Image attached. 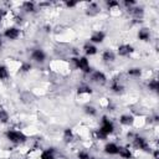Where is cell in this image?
<instances>
[{
	"mask_svg": "<svg viewBox=\"0 0 159 159\" xmlns=\"http://www.w3.org/2000/svg\"><path fill=\"white\" fill-rule=\"evenodd\" d=\"M116 132V123L107 116H103L99 119V127L96 129L94 135L98 140H106L109 135H112Z\"/></svg>",
	"mask_w": 159,
	"mask_h": 159,
	"instance_id": "1",
	"label": "cell"
},
{
	"mask_svg": "<svg viewBox=\"0 0 159 159\" xmlns=\"http://www.w3.org/2000/svg\"><path fill=\"white\" fill-rule=\"evenodd\" d=\"M70 66H71L72 68H75V70H78L81 73H83V75H86V76H88V75L93 71L88 57H86V56H83V55L72 56V57L70 58Z\"/></svg>",
	"mask_w": 159,
	"mask_h": 159,
	"instance_id": "2",
	"label": "cell"
},
{
	"mask_svg": "<svg viewBox=\"0 0 159 159\" xmlns=\"http://www.w3.org/2000/svg\"><path fill=\"white\" fill-rule=\"evenodd\" d=\"M5 138L14 145H22L27 142V135L20 129H6Z\"/></svg>",
	"mask_w": 159,
	"mask_h": 159,
	"instance_id": "3",
	"label": "cell"
},
{
	"mask_svg": "<svg viewBox=\"0 0 159 159\" xmlns=\"http://www.w3.org/2000/svg\"><path fill=\"white\" fill-rule=\"evenodd\" d=\"M132 147L135 150L145 152V153H149V154L153 149H155V148L150 147V142L148 140V138H145L143 135H139V134H134L132 137Z\"/></svg>",
	"mask_w": 159,
	"mask_h": 159,
	"instance_id": "4",
	"label": "cell"
},
{
	"mask_svg": "<svg viewBox=\"0 0 159 159\" xmlns=\"http://www.w3.org/2000/svg\"><path fill=\"white\" fill-rule=\"evenodd\" d=\"M29 58L31 62L34 63H39V65H42L46 62L47 60V53L43 48L41 47H36V48H32L29 53Z\"/></svg>",
	"mask_w": 159,
	"mask_h": 159,
	"instance_id": "5",
	"label": "cell"
},
{
	"mask_svg": "<svg viewBox=\"0 0 159 159\" xmlns=\"http://www.w3.org/2000/svg\"><path fill=\"white\" fill-rule=\"evenodd\" d=\"M20 36H21V29L17 25L7 26L2 31V39L7 41H16L17 39H20Z\"/></svg>",
	"mask_w": 159,
	"mask_h": 159,
	"instance_id": "6",
	"label": "cell"
},
{
	"mask_svg": "<svg viewBox=\"0 0 159 159\" xmlns=\"http://www.w3.org/2000/svg\"><path fill=\"white\" fill-rule=\"evenodd\" d=\"M88 78H89L91 83L97 84V86H104L108 83V78H107L106 73L103 71H99V70H93L88 75Z\"/></svg>",
	"mask_w": 159,
	"mask_h": 159,
	"instance_id": "7",
	"label": "cell"
},
{
	"mask_svg": "<svg viewBox=\"0 0 159 159\" xmlns=\"http://www.w3.org/2000/svg\"><path fill=\"white\" fill-rule=\"evenodd\" d=\"M134 52H135V48H134V46L130 45V43H120V45H118L117 51H116L117 56L124 57V58L130 57Z\"/></svg>",
	"mask_w": 159,
	"mask_h": 159,
	"instance_id": "8",
	"label": "cell"
},
{
	"mask_svg": "<svg viewBox=\"0 0 159 159\" xmlns=\"http://www.w3.org/2000/svg\"><path fill=\"white\" fill-rule=\"evenodd\" d=\"M106 37H107V34H106L103 30H93L92 34L89 35L88 41L92 42V43H94V45L97 46V45L103 43L104 40H106Z\"/></svg>",
	"mask_w": 159,
	"mask_h": 159,
	"instance_id": "9",
	"label": "cell"
},
{
	"mask_svg": "<svg viewBox=\"0 0 159 159\" xmlns=\"http://www.w3.org/2000/svg\"><path fill=\"white\" fill-rule=\"evenodd\" d=\"M82 52H83V56L92 57V56H96L98 53V47L94 43H92L89 41H86L82 45Z\"/></svg>",
	"mask_w": 159,
	"mask_h": 159,
	"instance_id": "10",
	"label": "cell"
},
{
	"mask_svg": "<svg viewBox=\"0 0 159 159\" xmlns=\"http://www.w3.org/2000/svg\"><path fill=\"white\" fill-rule=\"evenodd\" d=\"M118 149H119V144L116 142H106L103 145V152L104 154L109 155V157H117L118 154Z\"/></svg>",
	"mask_w": 159,
	"mask_h": 159,
	"instance_id": "11",
	"label": "cell"
},
{
	"mask_svg": "<svg viewBox=\"0 0 159 159\" xmlns=\"http://www.w3.org/2000/svg\"><path fill=\"white\" fill-rule=\"evenodd\" d=\"M134 120H135V116L132 113H123L119 116L118 122L122 127H133L134 125Z\"/></svg>",
	"mask_w": 159,
	"mask_h": 159,
	"instance_id": "12",
	"label": "cell"
},
{
	"mask_svg": "<svg viewBox=\"0 0 159 159\" xmlns=\"http://www.w3.org/2000/svg\"><path fill=\"white\" fill-rule=\"evenodd\" d=\"M127 11L129 12V15L132 16V19H134V20H142V19L144 17V15H145V10H144V7L139 6L138 4H137L135 6L128 9Z\"/></svg>",
	"mask_w": 159,
	"mask_h": 159,
	"instance_id": "13",
	"label": "cell"
},
{
	"mask_svg": "<svg viewBox=\"0 0 159 159\" xmlns=\"http://www.w3.org/2000/svg\"><path fill=\"white\" fill-rule=\"evenodd\" d=\"M101 58L106 63H113L117 60V53H116V51H113L111 48H106L101 52Z\"/></svg>",
	"mask_w": 159,
	"mask_h": 159,
	"instance_id": "14",
	"label": "cell"
},
{
	"mask_svg": "<svg viewBox=\"0 0 159 159\" xmlns=\"http://www.w3.org/2000/svg\"><path fill=\"white\" fill-rule=\"evenodd\" d=\"M117 157H119L120 159H133L134 158L133 149H130V147L128 145H119Z\"/></svg>",
	"mask_w": 159,
	"mask_h": 159,
	"instance_id": "15",
	"label": "cell"
},
{
	"mask_svg": "<svg viewBox=\"0 0 159 159\" xmlns=\"http://www.w3.org/2000/svg\"><path fill=\"white\" fill-rule=\"evenodd\" d=\"M20 7L25 14H34L37 10V5L34 1H24L20 4Z\"/></svg>",
	"mask_w": 159,
	"mask_h": 159,
	"instance_id": "16",
	"label": "cell"
},
{
	"mask_svg": "<svg viewBox=\"0 0 159 159\" xmlns=\"http://www.w3.org/2000/svg\"><path fill=\"white\" fill-rule=\"evenodd\" d=\"M137 37L139 41H143V42L149 41L150 40V30L147 27H140L137 32Z\"/></svg>",
	"mask_w": 159,
	"mask_h": 159,
	"instance_id": "17",
	"label": "cell"
},
{
	"mask_svg": "<svg viewBox=\"0 0 159 159\" xmlns=\"http://www.w3.org/2000/svg\"><path fill=\"white\" fill-rule=\"evenodd\" d=\"M109 88H111V91H112L113 93H116V94H120V93L124 91V86H123L118 80H113V81L111 82V84H109Z\"/></svg>",
	"mask_w": 159,
	"mask_h": 159,
	"instance_id": "18",
	"label": "cell"
},
{
	"mask_svg": "<svg viewBox=\"0 0 159 159\" xmlns=\"http://www.w3.org/2000/svg\"><path fill=\"white\" fill-rule=\"evenodd\" d=\"M147 88L149 89V92H152V93H157V92H158V88H159L158 78H157V77H152V78H149L148 82H147Z\"/></svg>",
	"mask_w": 159,
	"mask_h": 159,
	"instance_id": "19",
	"label": "cell"
},
{
	"mask_svg": "<svg viewBox=\"0 0 159 159\" xmlns=\"http://www.w3.org/2000/svg\"><path fill=\"white\" fill-rule=\"evenodd\" d=\"M83 112H84V114L88 116V117H96V116L98 114V109H97L93 104H89V103H86V104L83 106Z\"/></svg>",
	"mask_w": 159,
	"mask_h": 159,
	"instance_id": "20",
	"label": "cell"
},
{
	"mask_svg": "<svg viewBox=\"0 0 159 159\" xmlns=\"http://www.w3.org/2000/svg\"><path fill=\"white\" fill-rule=\"evenodd\" d=\"M127 75L132 78H139L143 75V70L140 67H130V68H128Z\"/></svg>",
	"mask_w": 159,
	"mask_h": 159,
	"instance_id": "21",
	"label": "cell"
},
{
	"mask_svg": "<svg viewBox=\"0 0 159 159\" xmlns=\"http://www.w3.org/2000/svg\"><path fill=\"white\" fill-rule=\"evenodd\" d=\"M9 77H10V68L6 65L0 63V81H6Z\"/></svg>",
	"mask_w": 159,
	"mask_h": 159,
	"instance_id": "22",
	"label": "cell"
},
{
	"mask_svg": "<svg viewBox=\"0 0 159 159\" xmlns=\"http://www.w3.org/2000/svg\"><path fill=\"white\" fill-rule=\"evenodd\" d=\"M75 137H76V134H75V132H73L71 128H67V129L63 130L62 138H63V140H65L66 143H71V142L75 139Z\"/></svg>",
	"mask_w": 159,
	"mask_h": 159,
	"instance_id": "23",
	"label": "cell"
},
{
	"mask_svg": "<svg viewBox=\"0 0 159 159\" xmlns=\"http://www.w3.org/2000/svg\"><path fill=\"white\" fill-rule=\"evenodd\" d=\"M99 7L97 6V4H89L88 5V7L86 9V14L88 15V16H97L98 14H99Z\"/></svg>",
	"mask_w": 159,
	"mask_h": 159,
	"instance_id": "24",
	"label": "cell"
},
{
	"mask_svg": "<svg viewBox=\"0 0 159 159\" xmlns=\"http://www.w3.org/2000/svg\"><path fill=\"white\" fill-rule=\"evenodd\" d=\"M10 122V113L5 108H0V124H6Z\"/></svg>",
	"mask_w": 159,
	"mask_h": 159,
	"instance_id": "25",
	"label": "cell"
},
{
	"mask_svg": "<svg viewBox=\"0 0 159 159\" xmlns=\"http://www.w3.org/2000/svg\"><path fill=\"white\" fill-rule=\"evenodd\" d=\"M77 159H91V154L87 149H80L77 152Z\"/></svg>",
	"mask_w": 159,
	"mask_h": 159,
	"instance_id": "26",
	"label": "cell"
},
{
	"mask_svg": "<svg viewBox=\"0 0 159 159\" xmlns=\"http://www.w3.org/2000/svg\"><path fill=\"white\" fill-rule=\"evenodd\" d=\"M31 63L30 62H22L21 65H20V67H19V71L20 72H24V73H26V72H29V71H31Z\"/></svg>",
	"mask_w": 159,
	"mask_h": 159,
	"instance_id": "27",
	"label": "cell"
},
{
	"mask_svg": "<svg viewBox=\"0 0 159 159\" xmlns=\"http://www.w3.org/2000/svg\"><path fill=\"white\" fill-rule=\"evenodd\" d=\"M65 6H66L67 9H73V7L78 6V2H76V1H66V2H65Z\"/></svg>",
	"mask_w": 159,
	"mask_h": 159,
	"instance_id": "28",
	"label": "cell"
},
{
	"mask_svg": "<svg viewBox=\"0 0 159 159\" xmlns=\"http://www.w3.org/2000/svg\"><path fill=\"white\" fill-rule=\"evenodd\" d=\"M4 20H5V11L0 10V29H1L2 24H4Z\"/></svg>",
	"mask_w": 159,
	"mask_h": 159,
	"instance_id": "29",
	"label": "cell"
},
{
	"mask_svg": "<svg viewBox=\"0 0 159 159\" xmlns=\"http://www.w3.org/2000/svg\"><path fill=\"white\" fill-rule=\"evenodd\" d=\"M2 46H4V40H2V37H0V50L2 48Z\"/></svg>",
	"mask_w": 159,
	"mask_h": 159,
	"instance_id": "30",
	"label": "cell"
}]
</instances>
